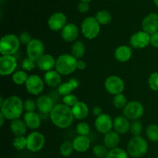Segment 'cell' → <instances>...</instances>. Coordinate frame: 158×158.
I'll return each mask as SVG.
<instances>
[{
  "label": "cell",
  "mask_w": 158,
  "mask_h": 158,
  "mask_svg": "<svg viewBox=\"0 0 158 158\" xmlns=\"http://www.w3.org/2000/svg\"><path fill=\"white\" fill-rule=\"evenodd\" d=\"M24 111V101L16 95L6 98L2 104L0 105V113L10 121L19 119Z\"/></svg>",
  "instance_id": "6da1fadb"
},
{
  "label": "cell",
  "mask_w": 158,
  "mask_h": 158,
  "mask_svg": "<svg viewBox=\"0 0 158 158\" xmlns=\"http://www.w3.org/2000/svg\"><path fill=\"white\" fill-rule=\"evenodd\" d=\"M49 118L52 124L60 129H66L70 127L75 119L71 107L64 103L56 104L49 114Z\"/></svg>",
  "instance_id": "7a4b0ae2"
},
{
  "label": "cell",
  "mask_w": 158,
  "mask_h": 158,
  "mask_svg": "<svg viewBox=\"0 0 158 158\" xmlns=\"http://www.w3.org/2000/svg\"><path fill=\"white\" fill-rule=\"evenodd\" d=\"M77 61L78 60L71 53L61 54L56 58L55 69L62 76L70 75L77 69Z\"/></svg>",
  "instance_id": "3957f363"
},
{
  "label": "cell",
  "mask_w": 158,
  "mask_h": 158,
  "mask_svg": "<svg viewBox=\"0 0 158 158\" xmlns=\"http://www.w3.org/2000/svg\"><path fill=\"white\" fill-rule=\"evenodd\" d=\"M148 143L141 136L133 137L128 142L127 151L129 156L134 158H140L145 155L148 151Z\"/></svg>",
  "instance_id": "277c9868"
},
{
  "label": "cell",
  "mask_w": 158,
  "mask_h": 158,
  "mask_svg": "<svg viewBox=\"0 0 158 158\" xmlns=\"http://www.w3.org/2000/svg\"><path fill=\"white\" fill-rule=\"evenodd\" d=\"M20 40L15 34H6L0 40V53L2 56H13L20 48Z\"/></svg>",
  "instance_id": "5b68a950"
},
{
  "label": "cell",
  "mask_w": 158,
  "mask_h": 158,
  "mask_svg": "<svg viewBox=\"0 0 158 158\" xmlns=\"http://www.w3.org/2000/svg\"><path fill=\"white\" fill-rule=\"evenodd\" d=\"M80 31L83 36L89 40L97 38L100 32V24L95 17L88 16L83 20L80 26Z\"/></svg>",
  "instance_id": "8992f818"
},
{
  "label": "cell",
  "mask_w": 158,
  "mask_h": 158,
  "mask_svg": "<svg viewBox=\"0 0 158 158\" xmlns=\"http://www.w3.org/2000/svg\"><path fill=\"white\" fill-rule=\"evenodd\" d=\"M144 106L137 100H132L128 102L123 110V114L128 120L134 121L138 120L141 118L144 114Z\"/></svg>",
  "instance_id": "52a82bcc"
},
{
  "label": "cell",
  "mask_w": 158,
  "mask_h": 158,
  "mask_svg": "<svg viewBox=\"0 0 158 158\" xmlns=\"http://www.w3.org/2000/svg\"><path fill=\"white\" fill-rule=\"evenodd\" d=\"M104 88L108 94L113 96L123 94L125 89V83L123 79L116 75L108 77L104 81Z\"/></svg>",
  "instance_id": "ba28073f"
},
{
  "label": "cell",
  "mask_w": 158,
  "mask_h": 158,
  "mask_svg": "<svg viewBox=\"0 0 158 158\" xmlns=\"http://www.w3.org/2000/svg\"><path fill=\"white\" fill-rule=\"evenodd\" d=\"M27 140V148L26 149L30 152L35 153L41 151L45 146L46 138L42 133L37 131H32L26 136Z\"/></svg>",
  "instance_id": "9c48e42d"
},
{
  "label": "cell",
  "mask_w": 158,
  "mask_h": 158,
  "mask_svg": "<svg viewBox=\"0 0 158 158\" xmlns=\"http://www.w3.org/2000/svg\"><path fill=\"white\" fill-rule=\"evenodd\" d=\"M45 82L40 76L31 74L29 76L25 84L26 91L32 96H40L43 94L45 88Z\"/></svg>",
  "instance_id": "30bf717a"
},
{
  "label": "cell",
  "mask_w": 158,
  "mask_h": 158,
  "mask_svg": "<svg viewBox=\"0 0 158 158\" xmlns=\"http://www.w3.org/2000/svg\"><path fill=\"white\" fill-rule=\"evenodd\" d=\"M130 45L136 49H142L151 45V35L143 30L137 31L130 38Z\"/></svg>",
  "instance_id": "8fae6325"
},
{
  "label": "cell",
  "mask_w": 158,
  "mask_h": 158,
  "mask_svg": "<svg viewBox=\"0 0 158 158\" xmlns=\"http://www.w3.org/2000/svg\"><path fill=\"white\" fill-rule=\"evenodd\" d=\"M44 43L40 39H32V41L26 46V55L35 61H37L42 56L44 55Z\"/></svg>",
  "instance_id": "7c38bea8"
},
{
  "label": "cell",
  "mask_w": 158,
  "mask_h": 158,
  "mask_svg": "<svg viewBox=\"0 0 158 158\" xmlns=\"http://www.w3.org/2000/svg\"><path fill=\"white\" fill-rule=\"evenodd\" d=\"M94 126L97 132L104 135L114 128V120L110 114L103 113L101 115L96 117Z\"/></svg>",
  "instance_id": "4fadbf2b"
},
{
  "label": "cell",
  "mask_w": 158,
  "mask_h": 158,
  "mask_svg": "<svg viewBox=\"0 0 158 158\" xmlns=\"http://www.w3.org/2000/svg\"><path fill=\"white\" fill-rule=\"evenodd\" d=\"M17 67L16 59L14 56H1L0 57V75L8 77L15 72Z\"/></svg>",
  "instance_id": "5bb4252c"
},
{
  "label": "cell",
  "mask_w": 158,
  "mask_h": 158,
  "mask_svg": "<svg viewBox=\"0 0 158 158\" xmlns=\"http://www.w3.org/2000/svg\"><path fill=\"white\" fill-rule=\"evenodd\" d=\"M48 26L54 32L61 31L65 26L67 24V18L64 13L61 12H56L52 14L48 19Z\"/></svg>",
  "instance_id": "9a60e30c"
},
{
  "label": "cell",
  "mask_w": 158,
  "mask_h": 158,
  "mask_svg": "<svg viewBox=\"0 0 158 158\" xmlns=\"http://www.w3.org/2000/svg\"><path fill=\"white\" fill-rule=\"evenodd\" d=\"M142 30L149 35L158 32V14L151 12L147 15L142 20Z\"/></svg>",
  "instance_id": "2e32d148"
},
{
  "label": "cell",
  "mask_w": 158,
  "mask_h": 158,
  "mask_svg": "<svg viewBox=\"0 0 158 158\" xmlns=\"http://www.w3.org/2000/svg\"><path fill=\"white\" fill-rule=\"evenodd\" d=\"M35 102H36L37 110L40 111V113L46 115L50 114L56 105L54 104L53 100L46 94H41L38 96Z\"/></svg>",
  "instance_id": "e0dca14e"
},
{
  "label": "cell",
  "mask_w": 158,
  "mask_h": 158,
  "mask_svg": "<svg viewBox=\"0 0 158 158\" xmlns=\"http://www.w3.org/2000/svg\"><path fill=\"white\" fill-rule=\"evenodd\" d=\"M61 38L66 43H74L77 41L80 34L78 26L72 23H69L61 30Z\"/></svg>",
  "instance_id": "ac0fdd59"
},
{
  "label": "cell",
  "mask_w": 158,
  "mask_h": 158,
  "mask_svg": "<svg viewBox=\"0 0 158 158\" xmlns=\"http://www.w3.org/2000/svg\"><path fill=\"white\" fill-rule=\"evenodd\" d=\"M56 59L51 54H44L36 61V66L43 72L55 69Z\"/></svg>",
  "instance_id": "d6986e66"
},
{
  "label": "cell",
  "mask_w": 158,
  "mask_h": 158,
  "mask_svg": "<svg viewBox=\"0 0 158 158\" xmlns=\"http://www.w3.org/2000/svg\"><path fill=\"white\" fill-rule=\"evenodd\" d=\"M114 58L119 63H124L129 61L133 55V49L131 46L121 45L114 50Z\"/></svg>",
  "instance_id": "ffe728a7"
},
{
  "label": "cell",
  "mask_w": 158,
  "mask_h": 158,
  "mask_svg": "<svg viewBox=\"0 0 158 158\" xmlns=\"http://www.w3.org/2000/svg\"><path fill=\"white\" fill-rule=\"evenodd\" d=\"M23 120L29 129L36 131L41 125V117L36 112H26L23 114Z\"/></svg>",
  "instance_id": "44dd1931"
},
{
  "label": "cell",
  "mask_w": 158,
  "mask_h": 158,
  "mask_svg": "<svg viewBox=\"0 0 158 158\" xmlns=\"http://www.w3.org/2000/svg\"><path fill=\"white\" fill-rule=\"evenodd\" d=\"M73 145L75 151L78 153H85L90 148V139L88 136L77 135L73 140Z\"/></svg>",
  "instance_id": "7402d4cb"
},
{
  "label": "cell",
  "mask_w": 158,
  "mask_h": 158,
  "mask_svg": "<svg viewBox=\"0 0 158 158\" xmlns=\"http://www.w3.org/2000/svg\"><path fill=\"white\" fill-rule=\"evenodd\" d=\"M131 122L124 116H117L114 119V129L119 134H125L130 131Z\"/></svg>",
  "instance_id": "603a6c76"
},
{
  "label": "cell",
  "mask_w": 158,
  "mask_h": 158,
  "mask_svg": "<svg viewBox=\"0 0 158 158\" xmlns=\"http://www.w3.org/2000/svg\"><path fill=\"white\" fill-rule=\"evenodd\" d=\"M43 80L49 87H58L62 83V75L56 69L45 73Z\"/></svg>",
  "instance_id": "cb8c5ba5"
},
{
  "label": "cell",
  "mask_w": 158,
  "mask_h": 158,
  "mask_svg": "<svg viewBox=\"0 0 158 158\" xmlns=\"http://www.w3.org/2000/svg\"><path fill=\"white\" fill-rule=\"evenodd\" d=\"M79 85H80V83H79L78 80L76 78H72L69 81L62 83L57 87V92L60 96L64 97V96L72 94L73 91L78 88Z\"/></svg>",
  "instance_id": "d4e9b609"
},
{
  "label": "cell",
  "mask_w": 158,
  "mask_h": 158,
  "mask_svg": "<svg viewBox=\"0 0 158 158\" xmlns=\"http://www.w3.org/2000/svg\"><path fill=\"white\" fill-rule=\"evenodd\" d=\"M72 112L74 118L78 120H83L88 117L89 113V106L85 102L79 101L72 108Z\"/></svg>",
  "instance_id": "484cf974"
},
{
  "label": "cell",
  "mask_w": 158,
  "mask_h": 158,
  "mask_svg": "<svg viewBox=\"0 0 158 158\" xmlns=\"http://www.w3.org/2000/svg\"><path fill=\"white\" fill-rule=\"evenodd\" d=\"M103 144L109 150L118 148V145L120 142V134L115 131H110L109 133L103 135Z\"/></svg>",
  "instance_id": "4316f807"
},
{
  "label": "cell",
  "mask_w": 158,
  "mask_h": 158,
  "mask_svg": "<svg viewBox=\"0 0 158 158\" xmlns=\"http://www.w3.org/2000/svg\"><path fill=\"white\" fill-rule=\"evenodd\" d=\"M9 129L11 132L15 135V137H19V136L26 135L28 127L24 120L19 118L11 121L9 124Z\"/></svg>",
  "instance_id": "83f0119b"
},
{
  "label": "cell",
  "mask_w": 158,
  "mask_h": 158,
  "mask_svg": "<svg viewBox=\"0 0 158 158\" xmlns=\"http://www.w3.org/2000/svg\"><path fill=\"white\" fill-rule=\"evenodd\" d=\"M86 53V46L81 40H77L71 45V54L77 60H81Z\"/></svg>",
  "instance_id": "f1b7e54d"
},
{
  "label": "cell",
  "mask_w": 158,
  "mask_h": 158,
  "mask_svg": "<svg viewBox=\"0 0 158 158\" xmlns=\"http://www.w3.org/2000/svg\"><path fill=\"white\" fill-rule=\"evenodd\" d=\"M95 18L97 20V22L100 23V26L101 25L106 26V25H108L112 21V15H111V13L109 11L105 10V9L98 11L96 13Z\"/></svg>",
  "instance_id": "f546056e"
},
{
  "label": "cell",
  "mask_w": 158,
  "mask_h": 158,
  "mask_svg": "<svg viewBox=\"0 0 158 158\" xmlns=\"http://www.w3.org/2000/svg\"><path fill=\"white\" fill-rule=\"evenodd\" d=\"M27 72L24 70H17L12 75V80L15 85L22 86L26 84L28 78H29Z\"/></svg>",
  "instance_id": "4dcf8cb0"
},
{
  "label": "cell",
  "mask_w": 158,
  "mask_h": 158,
  "mask_svg": "<svg viewBox=\"0 0 158 158\" xmlns=\"http://www.w3.org/2000/svg\"><path fill=\"white\" fill-rule=\"evenodd\" d=\"M145 134L150 141L154 143L158 142V125L154 123L148 125L145 131Z\"/></svg>",
  "instance_id": "1f68e13d"
},
{
  "label": "cell",
  "mask_w": 158,
  "mask_h": 158,
  "mask_svg": "<svg viewBox=\"0 0 158 158\" xmlns=\"http://www.w3.org/2000/svg\"><path fill=\"white\" fill-rule=\"evenodd\" d=\"M74 151L73 141L69 140H64L60 146V153L62 156L68 157L73 154Z\"/></svg>",
  "instance_id": "d6a6232c"
},
{
  "label": "cell",
  "mask_w": 158,
  "mask_h": 158,
  "mask_svg": "<svg viewBox=\"0 0 158 158\" xmlns=\"http://www.w3.org/2000/svg\"><path fill=\"white\" fill-rule=\"evenodd\" d=\"M127 103L128 101L127 100L126 96L123 94H117V95L114 96V98H113V104H114V106L117 109L123 110V108L126 106Z\"/></svg>",
  "instance_id": "836d02e7"
},
{
  "label": "cell",
  "mask_w": 158,
  "mask_h": 158,
  "mask_svg": "<svg viewBox=\"0 0 158 158\" xmlns=\"http://www.w3.org/2000/svg\"><path fill=\"white\" fill-rule=\"evenodd\" d=\"M106 158H129L127 151L120 148L110 150Z\"/></svg>",
  "instance_id": "e575fe53"
},
{
  "label": "cell",
  "mask_w": 158,
  "mask_h": 158,
  "mask_svg": "<svg viewBox=\"0 0 158 158\" xmlns=\"http://www.w3.org/2000/svg\"><path fill=\"white\" fill-rule=\"evenodd\" d=\"M109 151L104 144H97L93 148V153L97 158H106Z\"/></svg>",
  "instance_id": "d590c367"
},
{
  "label": "cell",
  "mask_w": 158,
  "mask_h": 158,
  "mask_svg": "<svg viewBox=\"0 0 158 158\" xmlns=\"http://www.w3.org/2000/svg\"><path fill=\"white\" fill-rule=\"evenodd\" d=\"M12 145L14 148L17 151H23L27 148V140L25 136L15 137L12 141Z\"/></svg>",
  "instance_id": "8d00e7d4"
},
{
  "label": "cell",
  "mask_w": 158,
  "mask_h": 158,
  "mask_svg": "<svg viewBox=\"0 0 158 158\" xmlns=\"http://www.w3.org/2000/svg\"><path fill=\"white\" fill-rule=\"evenodd\" d=\"M130 131L134 137H138L141 136L143 133V125L140 120H134L131 123V128Z\"/></svg>",
  "instance_id": "74e56055"
},
{
  "label": "cell",
  "mask_w": 158,
  "mask_h": 158,
  "mask_svg": "<svg viewBox=\"0 0 158 158\" xmlns=\"http://www.w3.org/2000/svg\"><path fill=\"white\" fill-rule=\"evenodd\" d=\"M76 131L78 135L88 136L90 133V127L86 122L81 121L77 123V127H76Z\"/></svg>",
  "instance_id": "f35d334b"
},
{
  "label": "cell",
  "mask_w": 158,
  "mask_h": 158,
  "mask_svg": "<svg viewBox=\"0 0 158 158\" xmlns=\"http://www.w3.org/2000/svg\"><path fill=\"white\" fill-rule=\"evenodd\" d=\"M36 66V61L33 60L32 59L26 56L22 62V69L26 72H30L33 70Z\"/></svg>",
  "instance_id": "ab89813d"
},
{
  "label": "cell",
  "mask_w": 158,
  "mask_h": 158,
  "mask_svg": "<svg viewBox=\"0 0 158 158\" xmlns=\"http://www.w3.org/2000/svg\"><path fill=\"white\" fill-rule=\"evenodd\" d=\"M148 83L151 90L158 92V72H154L150 74Z\"/></svg>",
  "instance_id": "60d3db41"
},
{
  "label": "cell",
  "mask_w": 158,
  "mask_h": 158,
  "mask_svg": "<svg viewBox=\"0 0 158 158\" xmlns=\"http://www.w3.org/2000/svg\"><path fill=\"white\" fill-rule=\"evenodd\" d=\"M62 100H63V103H64L65 105H66V106H69V107L71 108H72L76 103H78V102L80 101V100H78V98H77V96L74 95V94H73L63 97Z\"/></svg>",
  "instance_id": "b9f144b4"
},
{
  "label": "cell",
  "mask_w": 158,
  "mask_h": 158,
  "mask_svg": "<svg viewBox=\"0 0 158 158\" xmlns=\"http://www.w3.org/2000/svg\"><path fill=\"white\" fill-rule=\"evenodd\" d=\"M37 109L36 102L31 98L26 99L24 101V110L26 112H35Z\"/></svg>",
  "instance_id": "7bdbcfd3"
},
{
  "label": "cell",
  "mask_w": 158,
  "mask_h": 158,
  "mask_svg": "<svg viewBox=\"0 0 158 158\" xmlns=\"http://www.w3.org/2000/svg\"><path fill=\"white\" fill-rule=\"evenodd\" d=\"M19 39L21 44L27 46V45L32 41V40L33 38H32V35H31L29 32H23L19 34Z\"/></svg>",
  "instance_id": "ee69618b"
},
{
  "label": "cell",
  "mask_w": 158,
  "mask_h": 158,
  "mask_svg": "<svg viewBox=\"0 0 158 158\" xmlns=\"http://www.w3.org/2000/svg\"><path fill=\"white\" fill-rule=\"evenodd\" d=\"M77 9H78L79 12H82V13H86L89 10V4L88 2H83L80 1L77 6Z\"/></svg>",
  "instance_id": "f6af8a7d"
},
{
  "label": "cell",
  "mask_w": 158,
  "mask_h": 158,
  "mask_svg": "<svg viewBox=\"0 0 158 158\" xmlns=\"http://www.w3.org/2000/svg\"><path fill=\"white\" fill-rule=\"evenodd\" d=\"M151 45L153 47L158 49V32L151 35Z\"/></svg>",
  "instance_id": "bcb514c9"
},
{
  "label": "cell",
  "mask_w": 158,
  "mask_h": 158,
  "mask_svg": "<svg viewBox=\"0 0 158 158\" xmlns=\"http://www.w3.org/2000/svg\"><path fill=\"white\" fill-rule=\"evenodd\" d=\"M77 68L79 70H84L86 68V63L83 60H78L77 61Z\"/></svg>",
  "instance_id": "7dc6e473"
},
{
  "label": "cell",
  "mask_w": 158,
  "mask_h": 158,
  "mask_svg": "<svg viewBox=\"0 0 158 158\" xmlns=\"http://www.w3.org/2000/svg\"><path fill=\"white\" fill-rule=\"evenodd\" d=\"M93 114H94V115L96 117H99L100 115H101L102 114H103V110H102V108L100 107V106H95L93 107Z\"/></svg>",
  "instance_id": "c3c4849f"
},
{
  "label": "cell",
  "mask_w": 158,
  "mask_h": 158,
  "mask_svg": "<svg viewBox=\"0 0 158 158\" xmlns=\"http://www.w3.org/2000/svg\"><path fill=\"white\" fill-rule=\"evenodd\" d=\"M6 120V117H5L4 116L0 113V127H2L3 124H4L5 123V120Z\"/></svg>",
  "instance_id": "681fc988"
},
{
  "label": "cell",
  "mask_w": 158,
  "mask_h": 158,
  "mask_svg": "<svg viewBox=\"0 0 158 158\" xmlns=\"http://www.w3.org/2000/svg\"><path fill=\"white\" fill-rule=\"evenodd\" d=\"M154 5H155V6L158 8V0H154Z\"/></svg>",
  "instance_id": "f907efd6"
},
{
  "label": "cell",
  "mask_w": 158,
  "mask_h": 158,
  "mask_svg": "<svg viewBox=\"0 0 158 158\" xmlns=\"http://www.w3.org/2000/svg\"><path fill=\"white\" fill-rule=\"evenodd\" d=\"M80 1H83V2H89V1H91V0H80Z\"/></svg>",
  "instance_id": "816d5d0a"
},
{
  "label": "cell",
  "mask_w": 158,
  "mask_h": 158,
  "mask_svg": "<svg viewBox=\"0 0 158 158\" xmlns=\"http://www.w3.org/2000/svg\"><path fill=\"white\" fill-rule=\"evenodd\" d=\"M157 94H158V92H157Z\"/></svg>",
  "instance_id": "f5cc1de1"
}]
</instances>
